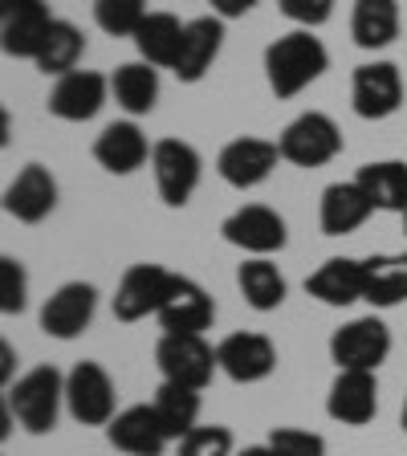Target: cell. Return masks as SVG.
Listing matches in <instances>:
<instances>
[{
	"label": "cell",
	"instance_id": "20",
	"mask_svg": "<svg viewBox=\"0 0 407 456\" xmlns=\"http://www.w3.org/2000/svg\"><path fill=\"white\" fill-rule=\"evenodd\" d=\"M57 208V180L41 163H28L17 171V180L4 188V212L20 224H41Z\"/></svg>",
	"mask_w": 407,
	"mask_h": 456
},
{
	"label": "cell",
	"instance_id": "26",
	"mask_svg": "<svg viewBox=\"0 0 407 456\" xmlns=\"http://www.w3.org/2000/svg\"><path fill=\"white\" fill-rule=\"evenodd\" d=\"M110 94L131 118L151 114L155 102H159V69L147 66V61H123L110 74Z\"/></svg>",
	"mask_w": 407,
	"mask_h": 456
},
{
	"label": "cell",
	"instance_id": "32",
	"mask_svg": "<svg viewBox=\"0 0 407 456\" xmlns=\"http://www.w3.org/2000/svg\"><path fill=\"white\" fill-rule=\"evenodd\" d=\"M151 0H94V25L106 37H134L139 25L147 20Z\"/></svg>",
	"mask_w": 407,
	"mask_h": 456
},
{
	"label": "cell",
	"instance_id": "22",
	"mask_svg": "<svg viewBox=\"0 0 407 456\" xmlns=\"http://www.w3.org/2000/svg\"><path fill=\"white\" fill-rule=\"evenodd\" d=\"M370 216H375V204H370V196L359 188V180L330 183V188L322 191L318 224H322L326 237H351V232H359Z\"/></svg>",
	"mask_w": 407,
	"mask_h": 456
},
{
	"label": "cell",
	"instance_id": "37",
	"mask_svg": "<svg viewBox=\"0 0 407 456\" xmlns=\"http://www.w3.org/2000/svg\"><path fill=\"white\" fill-rule=\"evenodd\" d=\"M208 4H212V17L220 20H240L256 9V0H208Z\"/></svg>",
	"mask_w": 407,
	"mask_h": 456
},
{
	"label": "cell",
	"instance_id": "24",
	"mask_svg": "<svg viewBox=\"0 0 407 456\" xmlns=\"http://www.w3.org/2000/svg\"><path fill=\"white\" fill-rule=\"evenodd\" d=\"M183 33H188V20H180L175 12H147V20L134 33V49H139V61L155 69H175L183 49Z\"/></svg>",
	"mask_w": 407,
	"mask_h": 456
},
{
	"label": "cell",
	"instance_id": "3",
	"mask_svg": "<svg viewBox=\"0 0 407 456\" xmlns=\"http://www.w3.org/2000/svg\"><path fill=\"white\" fill-rule=\"evenodd\" d=\"M277 147H281V159L294 167H326L342 155V131L330 114L305 110L277 134Z\"/></svg>",
	"mask_w": 407,
	"mask_h": 456
},
{
	"label": "cell",
	"instance_id": "39",
	"mask_svg": "<svg viewBox=\"0 0 407 456\" xmlns=\"http://www.w3.org/2000/svg\"><path fill=\"white\" fill-rule=\"evenodd\" d=\"M237 456H277V452L269 444H248V448H240Z\"/></svg>",
	"mask_w": 407,
	"mask_h": 456
},
{
	"label": "cell",
	"instance_id": "13",
	"mask_svg": "<svg viewBox=\"0 0 407 456\" xmlns=\"http://www.w3.org/2000/svg\"><path fill=\"white\" fill-rule=\"evenodd\" d=\"M106 98H110V77L98 69H74V74L53 82L45 106L61 123H90V118H98Z\"/></svg>",
	"mask_w": 407,
	"mask_h": 456
},
{
	"label": "cell",
	"instance_id": "40",
	"mask_svg": "<svg viewBox=\"0 0 407 456\" xmlns=\"http://www.w3.org/2000/svg\"><path fill=\"white\" fill-rule=\"evenodd\" d=\"M399 428H403V436H407V399H403V411H399Z\"/></svg>",
	"mask_w": 407,
	"mask_h": 456
},
{
	"label": "cell",
	"instance_id": "9",
	"mask_svg": "<svg viewBox=\"0 0 407 456\" xmlns=\"http://www.w3.org/2000/svg\"><path fill=\"white\" fill-rule=\"evenodd\" d=\"M351 106L359 118L379 123L403 106V74L395 61H367L351 74Z\"/></svg>",
	"mask_w": 407,
	"mask_h": 456
},
{
	"label": "cell",
	"instance_id": "25",
	"mask_svg": "<svg viewBox=\"0 0 407 456\" xmlns=\"http://www.w3.org/2000/svg\"><path fill=\"white\" fill-rule=\"evenodd\" d=\"M399 25H403V17H399V0H354L351 37H354L359 49H367V53L387 49L391 41L399 37Z\"/></svg>",
	"mask_w": 407,
	"mask_h": 456
},
{
	"label": "cell",
	"instance_id": "14",
	"mask_svg": "<svg viewBox=\"0 0 407 456\" xmlns=\"http://www.w3.org/2000/svg\"><path fill=\"white\" fill-rule=\"evenodd\" d=\"M45 0H0V49L4 57H37L49 25H53Z\"/></svg>",
	"mask_w": 407,
	"mask_h": 456
},
{
	"label": "cell",
	"instance_id": "35",
	"mask_svg": "<svg viewBox=\"0 0 407 456\" xmlns=\"http://www.w3.org/2000/svg\"><path fill=\"white\" fill-rule=\"evenodd\" d=\"M28 305V273L17 256H0V314H20Z\"/></svg>",
	"mask_w": 407,
	"mask_h": 456
},
{
	"label": "cell",
	"instance_id": "31",
	"mask_svg": "<svg viewBox=\"0 0 407 456\" xmlns=\"http://www.w3.org/2000/svg\"><path fill=\"white\" fill-rule=\"evenodd\" d=\"M367 302L375 310L407 302V253H375L367 256Z\"/></svg>",
	"mask_w": 407,
	"mask_h": 456
},
{
	"label": "cell",
	"instance_id": "6",
	"mask_svg": "<svg viewBox=\"0 0 407 456\" xmlns=\"http://www.w3.org/2000/svg\"><path fill=\"white\" fill-rule=\"evenodd\" d=\"M391 354V330L383 318H351L330 334V362L338 370H379Z\"/></svg>",
	"mask_w": 407,
	"mask_h": 456
},
{
	"label": "cell",
	"instance_id": "2",
	"mask_svg": "<svg viewBox=\"0 0 407 456\" xmlns=\"http://www.w3.org/2000/svg\"><path fill=\"white\" fill-rule=\"evenodd\" d=\"M4 408L12 411V419L28 436H45L57 428V416L66 408V375L53 362L25 370L12 387H4Z\"/></svg>",
	"mask_w": 407,
	"mask_h": 456
},
{
	"label": "cell",
	"instance_id": "19",
	"mask_svg": "<svg viewBox=\"0 0 407 456\" xmlns=\"http://www.w3.org/2000/svg\"><path fill=\"white\" fill-rule=\"evenodd\" d=\"M106 440L126 456H163L171 444V436L163 432L151 403H134V408L118 411V416L106 424Z\"/></svg>",
	"mask_w": 407,
	"mask_h": 456
},
{
	"label": "cell",
	"instance_id": "1",
	"mask_svg": "<svg viewBox=\"0 0 407 456\" xmlns=\"http://www.w3.org/2000/svg\"><path fill=\"white\" fill-rule=\"evenodd\" d=\"M330 69V53L313 28H294L265 49V82L277 98H297Z\"/></svg>",
	"mask_w": 407,
	"mask_h": 456
},
{
	"label": "cell",
	"instance_id": "30",
	"mask_svg": "<svg viewBox=\"0 0 407 456\" xmlns=\"http://www.w3.org/2000/svg\"><path fill=\"white\" fill-rule=\"evenodd\" d=\"M155 416H159L163 432H167L175 444H180L188 432H196L199 428V391L196 387H183V383H159V391H155L151 399Z\"/></svg>",
	"mask_w": 407,
	"mask_h": 456
},
{
	"label": "cell",
	"instance_id": "5",
	"mask_svg": "<svg viewBox=\"0 0 407 456\" xmlns=\"http://www.w3.org/2000/svg\"><path fill=\"white\" fill-rule=\"evenodd\" d=\"M155 362H159V375L167 383H183L196 391L208 387L212 375L220 370L216 346L204 334H163L155 346Z\"/></svg>",
	"mask_w": 407,
	"mask_h": 456
},
{
	"label": "cell",
	"instance_id": "38",
	"mask_svg": "<svg viewBox=\"0 0 407 456\" xmlns=\"http://www.w3.org/2000/svg\"><path fill=\"white\" fill-rule=\"evenodd\" d=\"M0 379H4V387H12V346L9 342H4V346H0Z\"/></svg>",
	"mask_w": 407,
	"mask_h": 456
},
{
	"label": "cell",
	"instance_id": "18",
	"mask_svg": "<svg viewBox=\"0 0 407 456\" xmlns=\"http://www.w3.org/2000/svg\"><path fill=\"white\" fill-rule=\"evenodd\" d=\"M305 294L318 297L322 305H354L367 302V261H354V256H330L322 265L305 277Z\"/></svg>",
	"mask_w": 407,
	"mask_h": 456
},
{
	"label": "cell",
	"instance_id": "7",
	"mask_svg": "<svg viewBox=\"0 0 407 456\" xmlns=\"http://www.w3.org/2000/svg\"><path fill=\"white\" fill-rule=\"evenodd\" d=\"M151 171H155V188L167 208H183L199 188V175H204V159L191 142L183 139H159L151 155Z\"/></svg>",
	"mask_w": 407,
	"mask_h": 456
},
{
	"label": "cell",
	"instance_id": "17",
	"mask_svg": "<svg viewBox=\"0 0 407 456\" xmlns=\"http://www.w3.org/2000/svg\"><path fill=\"white\" fill-rule=\"evenodd\" d=\"M326 416L346 428H367L379 416V379L375 370H338L326 395Z\"/></svg>",
	"mask_w": 407,
	"mask_h": 456
},
{
	"label": "cell",
	"instance_id": "41",
	"mask_svg": "<svg viewBox=\"0 0 407 456\" xmlns=\"http://www.w3.org/2000/svg\"><path fill=\"white\" fill-rule=\"evenodd\" d=\"M403 237H407V212H403Z\"/></svg>",
	"mask_w": 407,
	"mask_h": 456
},
{
	"label": "cell",
	"instance_id": "10",
	"mask_svg": "<svg viewBox=\"0 0 407 456\" xmlns=\"http://www.w3.org/2000/svg\"><path fill=\"white\" fill-rule=\"evenodd\" d=\"M277 159H281V147L273 139H256V134H240V139L224 142L216 155V171L228 188L248 191L256 183H265L273 175Z\"/></svg>",
	"mask_w": 407,
	"mask_h": 456
},
{
	"label": "cell",
	"instance_id": "8",
	"mask_svg": "<svg viewBox=\"0 0 407 456\" xmlns=\"http://www.w3.org/2000/svg\"><path fill=\"white\" fill-rule=\"evenodd\" d=\"M220 232H224L228 245L248 256H273L289 240L285 216L277 208H269V204H240L232 216H224Z\"/></svg>",
	"mask_w": 407,
	"mask_h": 456
},
{
	"label": "cell",
	"instance_id": "33",
	"mask_svg": "<svg viewBox=\"0 0 407 456\" xmlns=\"http://www.w3.org/2000/svg\"><path fill=\"white\" fill-rule=\"evenodd\" d=\"M175 456H237V440L224 424H199L180 440Z\"/></svg>",
	"mask_w": 407,
	"mask_h": 456
},
{
	"label": "cell",
	"instance_id": "12",
	"mask_svg": "<svg viewBox=\"0 0 407 456\" xmlns=\"http://www.w3.org/2000/svg\"><path fill=\"white\" fill-rule=\"evenodd\" d=\"M94 310H98V289L90 281H66L61 289H53V294L45 297L37 322L49 338L69 342V338H77V334L90 330Z\"/></svg>",
	"mask_w": 407,
	"mask_h": 456
},
{
	"label": "cell",
	"instance_id": "11",
	"mask_svg": "<svg viewBox=\"0 0 407 456\" xmlns=\"http://www.w3.org/2000/svg\"><path fill=\"white\" fill-rule=\"evenodd\" d=\"M171 269L155 265V261H142V265H131L123 273V281H118V289H114L110 297V310L118 322H142L147 314H159L163 297H167L171 289Z\"/></svg>",
	"mask_w": 407,
	"mask_h": 456
},
{
	"label": "cell",
	"instance_id": "15",
	"mask_svg": "<svg viewBox=\"0 0 407 456\" xmlns=\"http://www.w3.org/2000/svg\"><path fill=\"white\" fill-rule=\"evenodd\" d=\"M216 359L232 383H265L277 370V346L269 334L237 330L216 342Z\"/></svg>",
	"mask_w": 407,
	"mask_h": 456
},
{
	"label": "cell",
	"instance_id": "4",
	"mask_svg": "<svg viewBox=\"0 0 407 456\" xmlns=\"http://www.w3.org/2000/svg\"><path fill=\"white\" fill-rule=\"evenodd\" d=\"M118 391H114L110 370L94 359L74 362V370L66 375V411L85 428H106L118 416Z\"/></svg>",
	"mask_w": 407,
	"mask_h": 456
},
{
	"label": "cell",
	"instance_id": "28",
	"mask_svg": "<svg viewBox=\"0 0 407 456\" xmlns=\"http://www.w3.org/2000/svg\"><path fill=\"white\" fill-rule=\"evenodd\" d=\"M82 53H85V33L74 25V20L57 17L53 25H49L45 41H41L37 57H33V66H37L45 77H66V74L77 69Z\"/></svg>",
	"mask_w": 407,
	"mask_h": 456
},
{
	"label": "cell",
	"instance_id": "27",
	"mask_svg": "<svg viewBox=\"0 0 407 456\" xmlns=\"http://www.w3.org/2000/svg\"><path fill=\"white\" fill-rule=\"evenodd\" d=\"M359 188L370 196L375 212H407V163L403 159H375L359 167Z\"/></svg>",
	"mask_w": 407,
	"mask_h": 456
},
{
	"label": "cell",
	"instance_id": "36",
	"mask_svg": "<svg viewBox=\"0 0 407 456\" xmlns=\"http://www.w3.org/2000/svg\"><path fill=\"white\" fill-rule=\"evenodd\" d=\"M277 9L297 28H318L334 17V0H277Z\"/></svg>",
	"mask_w": 407,
	"mask_h": 456
},
{
	"label": "cell",
	"instance_id": "34",
	"mask_svg": "<svg viewBox=\"0 0 407 456\" xmlns=\"http://www.w3.org/2000/svg\"><path fill=\"white\" fill-rule=\"evenodd\" d=\"M265 444L277 456H326V436H318L310 428H294V424L273 428Z\"/></svg>",
	"mask_w": 407,
	"mask_h": 456
},
{
	"label": "cell",
	"instance_id": "23",
	"mask_svg": "<svg viewBox=\"0 0 407 456\" xmlns=\"http://www.w3.org/2000/svg\"><path fill=\"white\" fill-rule=\"evenodd\" d=\"M220 49H224V20L220 17H196L188 20V33H183V49H180V61L171 74L180 77V82L196 86L208 77V69L216 66Z\"/></svg>",
	"mask_w": 407,
	"mask_h": 456
},
{
	"label": "cell",
	"instance_id": "21",
	"mask_svg": "<svg viewBox=\"0 0 407 456\" xmlns=\"http://www.w3.org/2000/svg\"><path fill=\"white\" fill-rule=\"evenodd\" d=\"M151 155H155V142H147V134L139 131L134 118L102 126V134L94 139V159L110 175H134Z\"/></svg>",
	"mask_w": 407,
	"mask_h": 456
},
{
	"label": "cell",
	"instance_id": "29",
	"mask_svg": "<svg viewBox=\"0 0 407 456\" xmlns=\"http://www.w3.org/2000/svg\"><path fill=\"white\" fill-rule=\"evenodd\" d=\"M237 289L256 314H273L285 302V294H289L281 269L269 256H248L245 265L237 269Z\"/></svg>",
	"mask_w": 407,
	"mask_h": 456
},
{
	"label": "cell",
	"instance_id": "16",
	"mask_svg": "<svg viewBox=\"0 0 407 456\" xmlns=\"http://www.w3.org/2000/svg\"><path fill=\"white\" fill-rule=\"evenodd\" d=\"M159 326L163 334H204L216 322V302L208 297V289L191 277H171V289L159 305Z\"/></svg>",
	"mask_w": 407,
	"mask_h": 456
}]
</instances>
